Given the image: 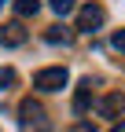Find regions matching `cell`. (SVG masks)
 Wrapping results in <instances>:
<instances>
[{"instance_id":"8","label":"cell","mask_w":125,"mask_h":132,"mask_svg":"<svg viewBox=\"0 0 125 132\" xmlns=\"http://www.w3.org/2000/svg\"><path fill=\"white\" fill-rule=\"evenodd\" d=\"M48 4H52V11H55V15H70V11L77 7V0H48Z\"/></svg>"},{"instance_id":"2","label":"cell","mask_w":125,"mask_h":132,"mask_svg":"<svg viewBox=\"0 0 125 132\" xmlns=\"http://www.w3.org/2000/svg\"><path fill=\"white\" fill-rule=\"evenodd\" d=\"M66 81H70L66 66H48V70H41V73L33 77V88H41V92H59V88H66Z\"/></svg>"},{"instance_id":"4","label":"cell","mask_w":125,"mask_h":132,"mask_svg":"<svg viewBox=\"0 0 125 132\" xmlns=\"http://www.w3.org/2000/svg\"><path fill=\"white\" fill-rule=\"evenodd\" d=\"M121 110H125V95H121V92L103 95V99H99V114H103V118H118Z\"/></svg>"},{"instance_id":"13","label":"cell","mask_w":125,"mask_h":132,"mask_svg":"<svg viewBox=\"0 0 125 132\" xmlns=\"http://www.w3.org/2000/svg\"><path fill=\"white\" fill-rule=\"evenodd\" d=\"M111 132H125V121H118V125H114V128H111Z\"/></svg>"},{"instance_id":"10","label":"cell","mask_w":125,"mask_h":132,"mask_svg":"<svg viewBox=\"0 0 125 132\" xmlns=\"http://www.w3.org/2000/svg\"><path fill=\"white\" fill-rule=\"evenodd\" d=\"M44 37H48L52 44H59V40H62V44H66V40H70V33H66V29H62V26H52L48 33H44Z\"/></svg>"},{"instance_id":"3","label":"cell","mask_w":125,"mask_h":132,"mask_svg":"<svg viewBox=\"0 0 125 132\" xmlns=\"http://www.w3.org/2000/svg\"><path fill=\"white\" fill-rule=\"evenodd\" d=\"M103 19H107V11L99 4H85L81 11H77V29H81V33H92V29L103 26Z\"/></svg>"},{"instance_id":"11","label":"cell","mask_w":125,"mask_h":132,"mask_svg":"<svg viewBox=\"0 0 125 132\" xmlns=\"http://www.w3.org/2000/svg\"><path fill=\"white\" fill-rule=\"evenodd\" d=\"M111 44L118 48V52H125V29H118V33H114V37H111Z\"/></svg>"},{"instance_id":"6","label":"cell","mask_w":125,"mask_h":132,"mask_svg":"<svg viewBox=\"0 0 125 132\" xmlns=\"http://www.w3.org/2000/svg\"><path fill=\"white\" fill-rule=\"evenodd\" d=\"M88 106H92V81H81L74 92V114H85Z\"/></svg>"},{"instance_id":"12","label":"cell","mask_w":125,"mask_h":132,"mask_svg":"<svg viewBox=\"0 0 125 132\" xmlns=\"http://www.w3.org/2000/svg\"><path fill=\"white\" fill-rule=\"evenodd\" d=\"M70 132H96V125H92V121H77Z\"/></svg>"},{"instance_id":"1","label":"cell","mask_w":125,"mask_h":132,"mask_svg":"<svg viewBox=\"0 0 125 132\" xmlns=\"http://www.w3.org/2000/svg\"><path fill=\"white\" fill-rule=\"evenodd\" d=\"M19 125H22V132H48V110H44L37 99H22L19 103Z\"/></svg>"},{"instance_id":"7","label":"cell","mask_w":125,"mask_h":132,"mask_svg":"<svg viewBox=\"0 0 125 132\" xmlns=\"http://www.w3.org/2000/svg\"><path fill=\"white\" fill-rule=\"evenodd\" d=\"M15 11H19V19H29L41 11V0H15Z\"/></svg>"},{"instance_id":"9","label":"cell","mask_w":125,"mask_h":132,"mask_svg":"<svg viewBox=\"0 0 125 132\" xmlns=\"http://www.w3.org/2000/svg\"><path fill=\"white\" fill-rule=\"evenodd\" d=\"M15 81H19V73H15L11 66H0V88H11Z\"/></svg>"},{"instance_id":"5","label":"cell","mask_w":125,"mask_h":132,"mask_svg":"<svg viewBox=\"0 0 125 132\" xmlns=\"http://www.w3.org/2000/svg\"><path fill=\"white\" fill-rule=\"evenodd\" d=\"M0 40H4V44H11V48L26 44V29H22V22H7L4 29H0Z\"/></svg>"}]
</instances>
